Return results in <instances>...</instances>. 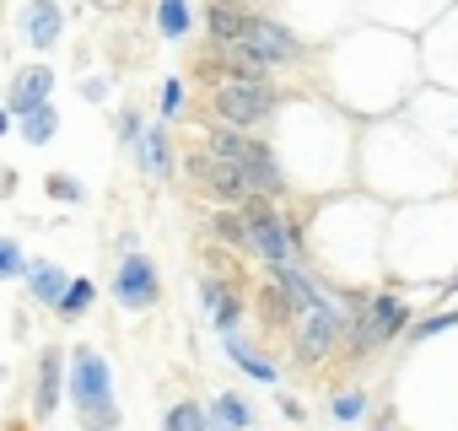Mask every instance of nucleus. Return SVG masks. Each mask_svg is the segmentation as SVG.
Returning <instances> with one entry per match:
<instances>
[{
	"label": "nucleus",
	"instance_id": "nucleus-19",
	"mask_svg": "<svg viewBox=\"0 0 458 431\" xmlns=\"http://www.w3.org/2000/svg\"><path fill=\"white\" fill-rule=\"evenodd\" d=\"M12 130L22 135V146H49V140L60 135V108H55V103H44V108L22 114V119H12Z\"/></svg>",
	"mask_w": 458,
	"mask_h": 431
},
{
	"label": "nucleus",
	"instance_id": "nucleus-29",
	"mask_svg": "<svg viewBox=\"0 0 458 431\" xmlns=\"http://www.w3.org/2000/svg\"><path fill=\"white\" fill-rule=\"evenodd\" d=\"M458 324V313H437V318H420L415 324V340H431V334H442V329H453Z\"/></svg>",
	"mask_w": 458,
	"mask_h": 431
},
{
	"label": "nucleus",
	"instance_id": "nucleus-5",
	"mask_svg": "<svg viewBox=\"0 0 458 431\" xmlns=\"http://www.w3.org/2000/svg\"><path fill=\"white\" fill-rule=\"evenodd\" d=\"M238 49L259 65V71H281V65H302V55H308V44L286 28V22H276V17H259V12H249V28H243V38H238Z\"/></svg>",
	"mask_w": 458,
	"mask_h": 431
},
{
	"label": "nucleus",
	"instance_id": "nucleus-10",
	"mask_svg": "<svg viewBox=\"0 0 458 431\" xmlns=\"http://www.w3.org/2000/svg\"><path fill=\"white\" fill-rule=\"evenodd\" d=\"M17 38L33 55H49L65 44V6L60 0H22L17 6Z\"/></svg>",
	"mask_w": 458,
	"mask_h": 431
},
{
	"label": "nucleus",
	"instance_id": "nucleus-9",
	"mask_svg": "<svg viewBox=\"0 0 458 431\" xmlns=\"http://www.w3.org/2000/svg\"><path fill=\"white\" fill-rule=\"evenodd\" d=\"M183 178H189V183H194V189H199L210 205H243V199H249V183H243V173H238L233 162L210 156L205 146L183 156Z\"/></svg>",
	"mask_w": 458,
	"mask_h": 431
},
{
	"label": "nucleus",
	"instance_id": "nucleus-11",
	"mask_svg": "<svg viewBox=\"0 0 458 431\" xmlns=\"http://www.w3.org/2000/svg\"><path fill=\"white\" fill-rule=\"evenodd\" d=\"M55 65H44V60H33V65H17L12 71V87H6V108L12 119H22V114H33V108H44V103H55Z\"/></svg>",
	"mask_w": 458,
	"mask_h": 431
},
{
	"label": "nucleus",
	"instance_id": "nucleus-28",
	"mask_svg": "<svg viewBox=\"0 0 458 431\" xmlns=\"http://www.w3.org/2000/svg\"><path fill=\"white\" fill-rule=\"evenodd\" d=\"M140 130H146V119H140V108H119V146H130L135 151V140H140Z\"/></svg>",
	"mask_w": 458,
	"mask_h": 431
},
{
	"label": "nucleus",
	"instance_id": "nucleus-27",
	"mask_svg": "<svg viewBox=\"0 0 458 431\" xmlns=\"http://www.w3.org/2000/svg\"><path fill=\"white\" fill-rule=\"evenodd\" d=\"M44 194L60 199V205H81V199H87V183L71 178V173H44Z\"/></svg>",
	"mask_w": 458,
	"mask_h": 431
},
{
	"label": "nucleus",
	"instance_id": "nucleus-2",
	"mask_svg": "<svg viewBox=\"0 0 458 431\" xmlns=\"http://www.w3.org/2000/svg\"><path fill=\"white\" fill-rule=\"evenodd\" d=\"M210 156H221V162H233L238 173H243V183H249V194H265V199H276V194H286V167H281V156L254 135V130H233V124H210L205 130V140H199Z\"/></svg>",
	"mask_w": 458,
	"mask_h": 431
},
{
	"label": "nucleus",
	"instance_id": "nucleus-18",
	"mask_svg": "<svg viewBox=\"0 0 458 431\" xmlns=\"http://www.w3.org/2000/svg\"><path fill=\"white\" fill-rule=\"evenodd\" d=\"M243 28H249V6H238V0H210V6H205V33H210L216 49L238 44Z\"/></svg>",
	"mask_w": 458,
	"mask_h": 431
},
{
	"label": "nucleus",
	"instance_id": "nucleus-4",
	"mask_svg": "<svg viewBox=\"0 0 458 431\" xmlns=\"http://www.w3.org/2000/svg\"><path fill=\"white\" fill-rule=\"evenodd\" d=\"M210 108H216V124L259 130L281 108V87L270 76H221V87L210 92Z\"/></svg>",
	"mask_w": 458,
	"mask_h": 431
},
{
	"label": "nucleus",
	"instance_id": "nucleus-25",
	"mask_svg": "<svg viewBox=\"0 0 458 431\" xmlns=\"http://www.w3.org/2000/svg\"><path fill=\"white\" fill-rule=\"evenodd\" d=\"M329 415H335L340 426H356V420L367 415V393H361V388H340V393H329Z\"/></svg>",
	"mask_w": 458,
	"mask_h": 431
},
{
	"label": "nucleus",
	"instance_id": "nucleus-13",
	"mask_svg": "<svg viewBox=\"0 0 458 431\" xmlns=\"http://www.w3.org/2000/svg\"><path fill=\"white\" fill-rule=\"evenodd\" d=\"M135 162H140V173L151 178V183H167L173 178V130L157 119V124H146L140 130V140H135Z\"/></svg>",
	"mask_w": 458,
	"mask_h": 431
},
{
	"label": "nucleus",
	"instance_id": "nucleus-23",
	"mask_svg": "<svg viewBox=\"0 0 458 431\" xmlns=\"http://www.w3.org/2000/svg\"><path fill=\"white\" fill-rule=\"evenodd\" d=\"M162 431H205V404H199V399H178V404H167Z\"/></svg>",
	"mask_w": 458,
	"mask_h": 431
},
{
	"label": "nucleus",
	"instance_id": "nucleus-15",
	"mask_svg": "<svg viewBox=\"0 0 458 431\" xmlns=\"http://www.w3.org/2000/svg\"><path fill=\"white\" fill-rule=\"evenodd\" d=\"M22 286H28V302H38V308H49V313H55L60 292L71 286V270H65L60 259H28V270H22Z\"/></svg>",
	"mask_w": 458,
	"mask_h": 431
},
{
	"label": "nucleus",
	"instance_id": "nucleus-33",
	"mask_svg": "<svg viewBox=\"0 0 458 431\" xmlns=\"http://www.w3.org/2000/svg\"><path fill=\"white\" fill-rule=\"evenodd\" d=\"M87 6H98V12H119V6H130V0H87Z\"/></svg>",
	"mask_w": 458,
	"mask_h": 431
},
{
	"label": "nucleus",
	"instance_id": "nucleus-31",
	"mask_svg": "<svg viewBox=\"0 0 458 431\" xmlns=\"http://www.w3.org/2000/svg\"><path fill=\"white\" fill-rule=\"evenodd\" d=\"M281 415H286V420H302V404H297L292 393H281Z\"/></svg>",
	"mask_w": 458,
	"mask_h": 431
},
{
	"label": "nucleus",
	"instance_id": "nucleus-8",
	"mask_svg": "<svg viewBox=\"0 0 458 431\" xmlns=\"http://www.w3.org/2000/svg\"><path fill=\"white\" fill-rule=\"evenodd\" d=\"M345 329H351V313H345V302L329 292L318 308L297 313V361H324V356L345 340Z\"/></svg>",
	"mask_w": 458,
	"mask_h": 431
},
{
	"label": "nucleus",
	"instance_id": "nucleus-26",
	"mask_svg": "<svg viewBox=\"0 0 458 431\" xmlns=\"http://www.w3.org/2000/svg\"><path fill=\"white\" fill-rule=\"evenodd\" d=\"M28 249H22V238H0V286L6 281H22V270H28Z\"/></svg>",
	"mask_w": 458,
	"mask_h": 431
},
{
	"label": "nucleus",
	"instance_id": "nucleus-30",
	"mask_svg": "<svg viewBox=\"0 0 458 431\" xmlns=\"http://www.w3.org/2000/svg\"><path fill=\"white\" fill-rule=\"evenodd\" d=\"M81 97L87 103H108V76H87L81 81Z\"/></svg>",
	"mask_w": 458,
	"mask_h": 431
},
{
	"label": "nucleus",
	"instance_id": "nucleus-14",
	"mask_svg": "<svg viewBox=\"0 0 458 431\" xmlns=\"http://www.w3.org/2000/svg\"><path fill=\"white\" fill-rule=\"evenodd\" d=\"M199 308H205V318L216 324V334H238V324H243V297L226 286V281L205 275V281H199Z\"/></svg>",
	"mask_w": 458,
	"mask_h": 431
},
{
	"label": "nucleus",
	"instance_id": "nucleus-16",
	"mask_svg": "<svg viewBox=\"0 0 458 431\" xmlns=\"http://www.w3.org/2000/svg\"><path fill=\"white\" fill-rule=\"evenodd\" d=\"M205 431H254V404L238 388H221L205 404Z\"/></svg>",
	"mask_w": 458,
	"mask_h": 431
},
{
	"label": "nucleus",
	"instance_id": "nucleus-32",
	"mask_svg": "<svg viewBox=\"0 0 458 431\" xmlns=\"http://www.w3.org/2000/svg\"><path fill=\"white\" fill-rule=\"evenodd\" d=\"M6 194H17V173H12V167H0V199H6Z\"/></svg>",
	"mask_w": 458,
	"mask_h": 431
},
{
	"label": "nucleus",
	"instance_id": "nucleus-12",
	"mask_svg": "<svg viewBox=\"0 0 458 431\" xmlns=\"http://www.w3.org/2000/svg\"><path fill=\"white\" fill-rule=\"evenodd\" d=\"M65 404V351L44 345L38 351V377H33V420H55Z\"/></svg>",
	"mask_w": 458,
	"mask_h": 431
},
{
	"label": "nucleus",
	"instance_id": "nucleus-3",
	"mask_svg": "<svg viewBox=\"0 0 458 431\" xmlns=\"http://www.w3.org/2000/svg\"><path fill=\"white\" fill-rule=\"evenodd\" d=\"M238 216H243L249 254H254V259H265V270L302 265V259H297V249H302V232H297V222H292V216H281V205H276V199H265V194H249V199L238 205Z\"/></svg>",
	"mask_w": 458,
	"mask_h": 431
},
{
	"label": "nucleus",
	"instance_id": "nucleus-24",
	"mask_svg": "<svg viewBox=\"0 0 458 431\" xmlns=\"http://www.w3.org/2000/svg\"><path fill=\"white\" fill-rule=\"evenodd\" d=\"M183 108H189V81H183V76H167V81H162V97H157V114H162V124H173Z\"/></svg>",
	"mask_w": 458,
	"mask_h": 431
},
{
	"label": "nucleus",
	"instance_id": "nucleus-21",
	"mask_svg": "<svg viewBox=\"0 0 458 431\" xmlns=\"http://www.w3.org/2000/svg\"><path fill=\"white\" fill-rule=\"evenodd\" d=\"M157 38H167V44H183L189 33H194V12H189V0H157Z\"/></svg>",
	"mask_w": 458,
	"mask_h": 431
},
{
	"label": "nucleus",
	"instance_id": "nucleus-17",
	"mask_svg": "<svg viewBox=\"0 0 458 431\" xmlns=\"http://www.w3.org/2000/svg\"><path fill=\"white\" fill-rule=\"evenodd\" d=\"M221 351H226V361H233L243 377H254V383H265V388H276V383H281V367H276L265 351H254L243 334H221Z\"/></svg>",
	"mask_w": 458,
	"mask_h": 431
},
{
	"label": "nucleus",
	"instance_id": "nucleus-20",
	"mask_svg": "<svg viewBox=\"0 0 458 431\" xmlns=\"http://www.w3.org/2000/svg\"><path fill=\"white\" fill-rule=\"evenodd\" d=\"M92 302H98V281H92V275H71V286H65V292H60V302H55V318L76 324V318H87V313H92Z\"/></svg>",
	"mask_w": 458,
	"mask_h": 431
},
{
	"label": "nucleus",
	"instance_id": "nucleus-1",
	"mask_svg": "<svg viewBox=\"0 0 458 431\" xmlns=\"http://www.w3.org/2000/svg\"><path fill=\"white\" fill-rule=\"evenodd\" d=\"M65 399H71L81 431H119L124 426V410H119V393H114V361L98 345H71Z\"/></svg>",
	"mask_w": 458,
	"mask_h": 431
},
{
	"label": "nucleus",
	"instance_id": "nucleus-22",
	"mask_svg": "<svg viewBox=\"0 0 458 431\" xmlns=\"http://www.w3.org/2000/svg\"><path fill=\"white\" fill-rule=\"evenodd\" d=\"M205 227H210V238H221L226 249H243V254H249V238H243V216H238V205H216V210L205 216Z\"/></svg>",
	"mask_w": 458,
	"mask_h": 431
},
{
	"label": "nucleus",
	"instance_id": "nucleus-7",
	"mask_svg": "<svg viewBox=\"0 0 458 431\" xmlns=\"http://www.w3.org/2000/svg\"><path fill=\"white\" fill-rule=\"evenodd\" d=\"M410 324H415V313H410V302H404V297H388V292H377V297H361V313L351 318L356 356H367V351H377V345L399 340Z\"/></svg>",
	"mask_w": 458,
	"mask_h": 431
},
{
	"label": "nucleus",
	"instance_id": "nucleus-6",
	"mask_svg": "<svg viewBox=\"0 0 458 431\" xmlns=\"http://www.w3.org/2000/svg\"><path fill=\"white\" fill-rule=\"evenodd\" d=\"M119 313H151L162 302V275H157V259L140 254V249H124L119 265H114V281H108Z\"/></svg>",
	"mask_w": 458,
	"mask_h": 431
},
{
	"label": "nucleus",
	"instance_id": "nucleus-34",
	"mask_svg": "<svg viewBox=\"0 0 458 431\" xmlns=\"http://www.w3.org/2000/svg\"><path fill=\"white\" fill-rule=\"evenodd\" d=\"M6 135H12V114H6V108H0V140H6Z\"/></svg>",
	"mask_w": 458,
	"mask_h": 431
}]
</instances>
